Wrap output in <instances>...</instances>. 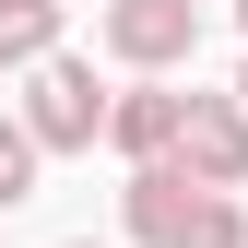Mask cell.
Returning <instances> with one entry per match:
<instances>
[{
	"label": "cell",
	"instance_id": "obj_5",
	"mask_svg": "<svg viewBox=\"0 0 248 248\" xmlns=\"http://www.w3.org/2000/svg\"><path fill=\"white\" fill-rule=\"evenodd\" d=\"M177 107H189V95H166V83H130V95H107V142L130 154V166H166V154H177Z\"/></svg>",
	"mask_w": 248,
	"mask_h": 248
},
{
	"label": "cell",
	"instance_id": "obj_8",
	"mask_svg": "<svg viewBox=\"0 0 248 248\" xmlns=\"http://www.w3.org/2000/svg\"><path fill=\"white\" fill-rule=\"evenodd\" d=\"M236 118H248V71H236Z\"/></svg>",
	"mask_w": 248,
	"mask_h": 248
},
{
	"label": "cell",
	"instance_id": "obj_2",
	"mask_svg": "<svg viewBox=\"0 0 248 248\" xmlns=\"http://www.w3.org/2000/svg\"><path fill=\"white\" fill-rule=\"evenodd\" d=\"M107 130V95H95V71L83 59H36V95H24V142L36 154H83Z\"/></svg>",
	"mask_w": 248,
	"mask_h": 248
},
{
	"label": "cell",
	"instance_id": "obj_4",
	"mask_svg": "<svg viewBox=\"0 0 248 248\" xmlns=\"http://www.w3.org/2000/svg\"><path fill=\"white\" fill-rule=\"evenodd\" d=\"M107 47L130 59V71H177V59L201 47V12L189 0H107Z\"/></svg>",
	"mask_w": 248,
	"mask_h": 248
},
{
	"label": "cell",
	"instance_id": "obj_1",
	"mask_svg": "<svg viewBox=\"0 0 248 248\" xmlns=\"http://www.w3.org/2000/svg\"><path fill=\"white\" fill-rule=\"evenodd\" d=\"M118 225H130L142 248H248V213L225 189H201V177H177V166H130Z\"/></svg>",
	"mask_w": 248,
	"mask_h": 248
},
{
	"label": "cell",
	"instance_id": "obj_3",
	"mask_svg": "<svg viewBox=\"0 0 248 248\" xmlns=\"http://www.w3.org/2000/svg\"><path fill=\"white\" fill-rule=\"evenodd\" d=\"M177 177H201V189H248V118H236V95H189L177 107V154H166Z\"/></svg>",
	"mask_w": 248,
	"mask_h": 248
},
{
	"label": "cell",
	"instance_id": "obj_10",
	"mask_svg": "<svg viewBox=\"0 0 248 248\" xmlns=\"http://www.w3.org/2000/svg\"><path fill=\"white\" fill-rule=\"evenodd\" d=\"M189 12H201V0H189Z\"/></svg>",
	"mask_w": 248,
	"mask_h": 248
},
{
	"label": "cell",
	"instance_id": "obj_7",
	"mask_svg": "<svg viewBox=\"0 0 248 248\" xmlns=\"http://www.w3.org/2000/svg\"><path fill=\"white\" fill-rule=\"evenodd\" d=\"M36 201V142H24V118H0V213Z\"/></svg>",
	"mask_w": 248,
	"mask_h": 248
},
{
	"label": "cell",
	"instance_id": "obj_6",
	"mask_svg": "<svg viewBox=\"0 0 248 248\" xmlns=\"http://www.w3.org/2000/svg\"><path fill=\"white\" fill-rule=\"evenodd\" d=\"M59 59V0H0V71Z\"/></svg>",
	"mask_w": 248,
	"mask_h": 248
},
{
	"label": "cell",
	"instance_id": "obj_9",
	"mask_svg": "<svg viewBox=\"0 0 248 248\" xmlns=\"http://www.w3.org/2000/svg\"><path fill=\"white\" fill-rule=\"evenodd\" d=\"M236 12H248V0H236Z\"/></svg>",
	"mask_w": 248,
	"mask_h": 248
},
{
	"label": "cell",
	"instance_id": "obj_11",
	"mask_svg": "<svg viewBox=\"0 0 248 248\" xmlns=\"http://www.w3.org/2000/svg\"><path fill=\"white\" fill-rule=\"evenodd\" d=\"M71 248H83V236H71Z\"/></svg>",
	"mask_w": 248,
	"mask_h": 248
}]
</instances>
